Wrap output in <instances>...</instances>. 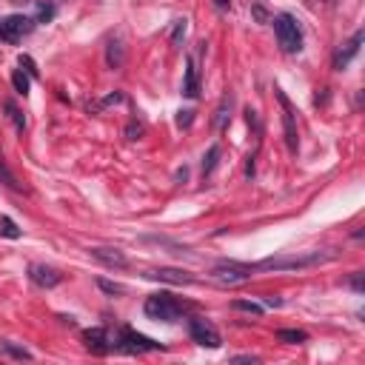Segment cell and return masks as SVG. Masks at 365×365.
Wrapping results in <instances>:
<instances>
[{
  "label": "cell",
  "mask_w": 365,
  "mask_h": 365,
  "mask_svg": "<svg viewBox=\"0 0 365 365\" xmlns=\"http://www.w3.org/2000/svg\"><path fill=\"white\" fill-rule=\"evenodd\" d=\"M88 254L95 257L98 263H103L106 268H128V257L120 251V248H103V246H98V248H88Z\"/></svg>",
  "instance_id": "cell-11"
},
{
  "label": "cell",
  "mask_w": 365,
  "mask_h": 365,
  "mask_svg": "<svg viewBox=\"0 0 365 365\" xmlns=\"http://www.w3.org/2000/svg\"><path fill=\"white\" fill-rule=\"evenodd\" d=\"M6 114H9V120L15 123V128H18V131H23V128H26V117H23V112H20L15 103H6Z\"/></svg>",
  "instance_id": "cell-23"
},
{
  "label": "cell",
  "mask_w": 365,
  "mask_h": 365,
  "mask_svg": "<svg viewBox=\"0 0 365 365\" xmlns=\"http://www.w3.org/2000/svg\"><path fill=\"white\" fill-rule=\"evenodd\" d=\"M337 251H311V254H283V257H265L254 263V271H300L311 265H323L334 260Z\"/></svg>",
  "instance_id": "cell-1"
},
{
  "label": "cell",
  "mask_w": 365,
  "mask_h": 365,
  "mask_svg": "<svg viewBox=\"0 0 365 365\" xmlns=\"http://www.w3.org/2000/svg\"><path fill=\"white\" fill-rule=\"evenodd\" d=\"M12 86H15V91H18V95H29V74L23 72V69H15L12 72Z\"/></svg>",
  "instance_id": "cell-18"
},
{
  "label": "cell",
  "mask_w": 365,
  "mask_h": 365,
  "mask_svg": "<svg viewBox=\"0 0 365 365\" xmlns=\"http://www.w3.org/2000/svg\"><path fill=\"white\" fill-rule=\"evenodd\" d=\"M4 351H6L9 357H15V359H32V351H26V348L15 345L12 340H4Z\"/></svg>",
  "instance_id": "cell-24"
},
{
  "label": "cell",
  "mask_w": 365,
  "mask_h": 365,
  "mask_svg": "<svg viewBox=\"0 0 365 365\" xmlns=\"http://www.w3.org/2000/svg\"><path fill=\"white\" fill-rule=\"evenodd\" d=\"M254 265L248 263H237V260H220L214 268H211V277L223 286H237V283H246L254 277Z\"/></svg>",
  "instance_id": "cell-4"
},
{
  "label": "cell",
  "mask_w": 365,
  "mask_h": 365,
  "mask_svg": "<svg viewBox=\"0 0 365 365\" xmlns=\"http://www.w3.org/2000/svg\"><path fill=\"white\" fill-rule=\"evenodd\" d=\"M0 234L9 237V240H18L20 237V228H18V223L12 217H0Z\"/></svg>",
  "instance_id": "cell-20"
},
{
  "label": "cell",
  "mask_w": 365,
  "mask_h": 365,
  "mask_svg": "<svg viewBox=\"0 0 365 365\" xmlns=\"http://www.w3.org/2000/svg\"><path fill=\"white\" fill-rule=\"evenodd\" d=\"M114 348L128 351V354H146V351H163V343H154L152 337H146V334H137L134 328H128V326H126V328H120Z\"/></svg>",
  "instance_id": "cell-5"
},
{
  "label": "cell",
  "mask_w": 365,
  "mask_h": 365,
  "mask_svg": "<svg viewBox=\"0 0 365 365\" xmlns=\"http://www.w3.org/2000/svg\"><path fill=\"white\" fill-rule=\"evenodd\" d=\"M32 29H34V18H26V15H9L6 20H0V40L18 43V40L26 37Z\"/></svg>",
  "instance_id": "cell-8"
},
{
  "label": "cell",
  "mask_w": 365,
  "mask_h": 365,
  "mask_svg": "<svg viewBox=\"0 0 365 365\" xmlns=\"http://www.w3.org/2000/svg\"><path fill=\"white\" fill-rule=\"evenodd\" d=\"M18 66L29 74V77H37V69H34V60L29 58V55H20V60H18Z\"/></svg>",
  "instance_id": "cell-27"
},
{
  "label": "cell",
  "mask_w": 365,
  "mask_h": 365,
  "mask_svg": "<svg viewBox=\"0 0 365 365\" xmlns=\"http://www.w3.org/2000/svg\"><path fill=\"white\" fill-rule=\"evenodd\" d=\"M265 305H271V308H280V305H283V300H280V297H265Z\"/></svg>",
  "instance_id": "cell-31"
},
{
  "label": "cell",
  "mask_w": 365,
  "mask_h": 365,
  "mask_svg": "<svg viewBox=\"0 0 365 365\" xmlns=\"http://www.w3.org/2000/svg\"><path fill=\"white\" fill-rule=\"evenodd\" d=\"M189 334H192V340L197 343V345H203V348H220V331L208 323L206 317H192L189 319Z\"/></svg>",
  "instance_id": "cell-7"
},
{
  "label": "cell",
  "mask_w": 365,
  "mask_h": 365,
  "mask_svg": "<svg viewBox=\"0 0 365 365\" xmlns=\"http://www.w3.org/2000/svg\"><path fill=\"white\" fill-rule=\"evenodd\" d=\"M186 29H189V20H186V18L174 20V32H171V46H180V43H182V37H186Z\"/></svg>",
  "instance_id": "cell-25"
},
{
  "label": "cell",
  "mask_w": 365,
  "mask_h": 365,
  "mask_svg": "<svg viewBox=\"0 0 365 365\" xmlns=\"http://www.w3.org/2000/svg\"><path fill=\"white\" fill-rule=\"evenodd\" d=\"M214 6H217L220 12H225L228 6H232V0H214Z\"/></svg>",
  "instance_id": "cell-32"
},
{
  "label": "cell",
  "mask_w": 365,
  "mask_h": 365,
  "mask_svg": "<svg viewBox=\"0 0 365 365\" xmlns=\"http://www.w3.org/2000/svg\"><path fill=\"white\" fill-rule=\"evenodd\" d=\"M232 106H234V98H232V91H228V95H223V100L214 112V128H225V123L232 120Z\"/></svg>",
  "instance_id": "cell-16"
},
{
  "label": "cell",
  "mask_w": 365,
  "mask_h": 365,
  "mask_svg": "<svg viewBox=\"0 0 365 365\" xmlns=\"http://www.w3.org/2000/svg\"><path fill=\"white\" fill-rule=\"evenodd\" d=\"M83 340H86L88 351H95V354H109L114 348V343H109L106 328H88V331H83Z\"/></svg>",
  "instance_id": "cell-13"
},
{
  "label": "cell",
  "mask_w": 365,
  "mask_h": 365,
  "mask_svg": "<svg viewBox=\"0 0 365 365\" xmlns=\"http://www.w3.org/2000/svg\"><path fill=\"white\" fill-rule=\"evenodd\" d=\"M362 37H365V34H362V29H359V32H354V34H351V40H345V43L340 46V49L334 52V69H337V72H343V69H345V66H348V63L359 55Z\"/></svg>",
  "instance_id": "cell-10"
},
{
  "label": "cell",
  "mask_w": 365,
  "mask_h": 365,
  "mask_svg": "<svg viewBox=\"0 0 365 365\" xmlns=\"http://www.w3.org/2000/svg\"><path fill=\"white\" fill-rule=\"evenodd\" d=\"M271 23H274V34H277V43H280L283 52L294 55V52L303 49V32H300V23H297L294 15L283 12V15L274 18Z\"/></svg>",
  "instance_id": "cell-2"
},
{
  "label": "cell",
  "mask_w": 365,
  "mask_h": 365,
  "mask_svg": "<svg viewBox=\"0 0 365 365\" xmlns=\"http://www.w3.org/2000/svg\"><path fill=\"white\" fill-rule=\"evenodd\" d=\"M217 160H220V146H211V149H208V154L203 157V177H208V174L214 171Z\"/></svg>",
  "instance_id": "cell-21"
},
{
  "label": "cell",
  "mask_w": 365,
  "mask_h": 365,
  "mask_svg": "<svg viewBox=\"0 0 365 365\" xmlns=\"http://www.w3.org/2000/svg\"><path fill=\"white\" fill-rule=\"evenodd\" d=\"M351 288H354L357 294L362 291V274H359V271H354V277H351Z\"/></svg>",
  "instance_id": "cell-30"
},
{
  "label": "cell",
  "mask_w": 365,
  "mask_h": 365,
  "mask_svg": "<svg viewBox=\"0 0 365 365\" xmlns=\"http://www.w3.org/2000/svg\"><path fill=\"white\" fill-rule=\"evenodd\" d=\"M143 311H146V317L160 319V323H177V319L182 317L180 300H174L171 294H163V291H160V294H152V297L146 300Z\"/></svg>",
  "instance_id": "cell-3"
},
{
  "label": "cell",
  "mask_w": 365,
  "mask_h": 365,
  "mask_svg": "<svg viewBox=\"0 0 365 365\" xmlns=\"http://www.w3.org/2000/svg\"><path fill=\"white\" fill-rule=\"evenodd\" d=\"M146 277H152V280H160V283H171V286H189V283H194V277L189 271H180V268H154V271H149Z\"/></svg>",
  "instance_id": "cell-12"
},
{
  "label": "cell",
  "mask_w": 365,
  "mask_h": 365,
  "mask_svg": "<svg viewBox=\"0 0 365 365\" xmlns=\"http://www.w3.org/2000/svg\"><path fill=\"white\" fill-rule=\"evenodd\" d=\"M274 98L280 100V106H283V128H286V146H288V152L291 154H297V149H300V137H297V120H294V106H291V100L286 98V91L283 88H274Z\"/></svg>",
  "instance_id": "cell-6"
},
{
  "label": "cell",
  "mask_w": 365,
  "mask_h": 365,
  "mask_svg": "<svg viewBox=\"0 0 365 365\" xmlns=\"http://www.w3.org/2000/svg\"><path fill=\"white\" fill-rule=\"evenodd\" d=\"M29 277H32V283L40 286V288H55V286L63 283V274H60L58 268H52V265H43V263L29 265Z\"/></svg>",
  "instance_id": "cell-9"
},
{
  "label": "cell",
  "mask_w": 365,
  "mask_h": 365,
  "mask_svg": "<svg viewBox=\"0 0 365 365\" xmlns=\"http://www.w3.org/2000/svg\"><path fill=\"white\" fill-rule=\"evenodd\" d=\"M182 95L192 98V100L200 95V72H197L194 58H189V63H186V80H182Z\"/></svg>",
  "instance_id": "cell-15"
},
{
  "label": "cell",
  "mask_w": 365,
  "mask_h": 365,
  "mask_svg": "<svg viewBox=\"0 0 365 365\" xmlns=\"http://www.w3.org/2000/svg\"><path fill=\"white\" fill-rule=\"evenodd\" d=\"M55 18V6L52 4H37V18L34 23H49Z\"/></svg>",
  "instance_id": "cell-26"
},
{
  "label": "cell",
  "mask_w": 365,
  "mask_h": 365,
  "mask_svg": "<svg viewBox=\"0 0 365 365\" xmlns=\"http://www.w3.org/2000/svg\"><path fill=\"white\" fill-rule=\"evenodd\" d=\"M126 63V43L120 34L109 37V46H106V66L109 69H123Z\"/></svg>",
  "instance_id": "cell-14"
},
{
  "label": "cell",
  "mask_w": 365,
  "mask_h": 365,
  "mask_svg": "<svg viewBox=\"0 0 365 365\" xmlns=\"http://www.w3.org/2000/svg\"><path fill=\"white\" fill-rule=\"evenodd\" d=\"M234 362H257V357H234Z\"/></svg>",
  "instance_id": "cell-33"
},
{
  "label": "cell",
  "mask_w": 365,
  "mask_h": 365,
  "mask_svg": "<svg viewBox=\"0 0 365 365\" xmlns=\"http://www.w3.org/2000/svg\"><path fill=\"white\" fill-rule=\"evenodd\" d=\"M232 308H234V311L254 314V317H260V314H263V305H260V303H251V300H234V303H232Z\"/></svg>",
  "instance_id": "cell-22"
},
{
  "label": "cell",
  "mask_w": 365,
  "mask_h": 365,
  "mask_svg": "<svg viewBox=\"0 0 365 365\" xmlns=\"http://www.w3.org/2000/svg\"><path fill=\"white\" fill-rule=\"evenodd\" d=\"M98 286L106 291V294H123V286H117V283H109V280H98Z\"/></svg>",
  "instance_id": "cell-28"
},
{
  "label": "cell",
  "mask_w": 365,
  "mask_h": 365,
  "mask_svg": "<svg viewBox=\"0 0 365 365\" xmlns=\"http://www.w3.org/2000/svg\"><path fill=\"white\" fill-rule=\"evenodd\" d=\"M277 340H283V343H288V345H300V343L308 340V334H305V331H297V328H283V331H277Z\"/></svg>",
  "instance_id": "cell-17"
},
{
  "label": "cell",
  "mask_w": 365,
  "mask_h": 365,
  "mask_svg": "<svg viewBox=\"0 0 365 365\" xmlns=\"http://www.w3.org/2000/svg\"><path fill=\"white\" fill-rule=\"evenodd\" d=\"M192 114H194L192 109H186V112H180V117H177V126H189V123H192Z\"/></svg>",
  "instance_id": "cell-29"
},
{
  "label": "cell",
  "mask_w": 365,
  "mask_h": 365,
  "mask_svg": "<svg viewBox=\"0 0 365 365\" xmlns=\"http://www.w3.org/2000/svg\"><path fill=\"white\" fill-rule=\"evenodd\" d=\"M0 180H4L6 186H9V189H15V192L20 189V182H18V177L12 174V168H9V166H6V160H4V152H0Z\"/></svg>",
  "instance_id": "cell-19"
}]
</instances>
